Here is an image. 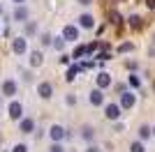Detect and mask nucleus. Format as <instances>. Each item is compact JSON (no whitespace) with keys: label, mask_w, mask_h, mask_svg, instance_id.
Masks as SVG:
<instances>
[{"label":"nucleus","mask_w":155,"mask_h":152,"mask_svg":"<svg viewBox=\"0 0 155 152\" xmlns=\"http://www.w3.org/2000/svg\"><path fill=\"white\" fill-rule=\"evenodd\" d=\"M120 115H123V106L116 104V101H111V104H104V118L111 122H118L120 120Z\"/></svg>","instance_id":"obj_1"},{"label":"nucleus","mask_w":155,"mask_h":152,"mask_svg":"<svg viewBox=\"0 0 155 152\" xmlns=\"http://www.w3.org/2000/svg\"><path fill=\"white\" fill-rule=\"evenodd\" d=\"M49 136H51L53 143H63V141L67 138V129H65L63 125H53L51 129H49Z\"/></svg>","instance_id":"obj_2"},{"label":"nucleus","mask_w":155,"mask_h":152,"mask_svg":"<svg viewBox=\"0 0 155 152\" xmlns=\"http://www.w3.org/2000/svg\"><path fill=\"white\" fill-rule=\"evenodd\" d=\"M118 104L123 106V111H130V108H134V104H137V95L134 92H123V95L118 97Z\"/></svg>","instance_id":"obj_3"},{"label":"nucleus","mask_w":155,"mask_h":152,"mask_svg":"<svg viewBox=\"0 0 155 152\" xmlns=\"http://www.w3.org/2000/svg\"><path fill=\"white\" fill-rule=\"evenodd\" d=\"M88 101H91V106H104V90L93 88L88 95Z\"/></svg>","instance_id":"obj_4"},{"label":"nucleus","mask_w":155,"mask_h":152,"mask_svg":"<svg viewBox=\"0 0 155 152\" xmlns=\"http://www.w3.org/2000/svg\"><path fill=\"white\" fill-rule=\"evenodd\" d=\"M12 51L16 53V55H23L28 51V39L26 37H14V42H12Z\"/></svg>","instance_id":"obj_5"},{"label":"nucleus","mask_w":155,"mask_h":152,"mask_svg":"<svg viewBox=\"0 0 155 152\" xmlns=\"http://www.w3.org/2000/svg\"><path fill=\"white\" fill-rule=\"evenodd\" d=\"M109 85H111V76L107 74V71H97V76H95V88L107 90Z\"/></svg>","instance_id":"obj_6"},{"label":"nucleus","mask_w":155,"mask_h":152,"mask_svg":"<svg viewBox=\"0 0 155 152\" xmlns=\"http://www.w3.org/2000/svg\"><path fill=\"white\" fill-rule=\"evenodd\" d=\"M37 95L42 97V99H51V97H53V85L49 81H42L37 85Z\"/></svg>","instance_id":"obj_7"},{"label":"nucleus","mask_w":155,"mask_h":152,"mask_svg":"<svg viewBox=\"0 0 155 152\" xmlns=\"http://www.w3.org/2000/svg\"><path fill=\"white\" fill-rule=\"evenodd\" d=\"M12 19L16 21V23H28V7L26 5H16V9H14Z\"/></svg>","instance_id":"obj_8"},{"label":"nucleus","mask_w":155,"mask_h":152,"mask_svg":"<svg viewBox=\"0 0 155 152\" xmlns=\"http://www.w3.org/2000/svg\"><path fill=\"white\" fill-rule=\"evenodd\" d=\"M7 111H9V118H12V120H21V118H23V104H21V101H12Z\"/></svg>","instance_id":"obj_9"},{"label":"nucleus","mask_w":155,"mask_h":152,"mask_svg":"<svg viewBox=\"0 0 155 152\" xmlns=\"http://www.w3.org/2000/svg\"><path fill=\"white\" fill-rule=\"evenodd\" d=\"M63 37H65V42H79V28L77 25H65Z\"/></svg>","instance_id":"obj_10"},{"label":"nucleus","mask_w":155,"mask_h":152,"mask_svg":"<svg viewBox=\"0 0 155 152\" xmlns=\"http://www.w3.org/2000/svg\"><path fill=\"white\" fill-rule=\"evenodd\" d=\"M0 90H2V95H5V97H14V95H16V81H14V78H5Z\"/></svg>","instance_id":"obj_11"},{"label":"nucleus","mask_w":155,"mask_h":152,"mask_svg":"<svg viewBox=\"0 0 155 152\" xmlns=\"http://www.w3.org/2000/svg\"><path fill=\"white\" fill-rule=\"evenodd\" d=\"M19 131L32 134V131H35V120H32V118H21V120H19Z\"/></svg>","instance_id":"obj_12"},{"label":"nucleus","mask_w":155,"mask_h":152,"mask_svg":"<svg viewBox=\"0 0 155 152\" xmlns=\"http://www.w3.org/2000/svg\"><path fill=\"white\" fill-rule=\"evenodd\" d=\"M79 28H86V30L95 28V16L93 14H81L79 16Z\"/></svg>","instance_id":"obj_13"},{"label":"nucleus","mask_w":155,"mask_h":152,"mask_svg":"<svg viewBox=\"0 0 155 152\" xmlns=\"http://www.w3.org/2000/svg\"><path fill=\"white\" fill-rule=\"evenodd\" d=\"M81 138L88 141V143H93V141H95V127L84 125V127H81Z\"/></svg>","instance_id":"obj_14"},{"label":"nucleus","mask_w":155,"mask_h":152,"mask_svg":"<svg viewBox=\"0 0 155 152\" xmlns=\"http://www.w3.org/2000/svg\"><path fill=\"white\" fill-rule=\"evenodd\" d=\"M42 62H44L42 51H32L30 53V67H42Z\"/></svg>","instance_id":"obj_15"},{"label":"nucleus","mask_w":155,"mask_h":152,"mask_svg":"<svg viewBox=\"0 0 155 152\" xmlns=\"http://www.w3.org/2000/svg\"><path fill=\"white\" fill-rule=\"evenodd\" d=\"M81 69H84V67H81V65H77V62H74V65H70V69H67L65 78H67V81H74V78H77V74H79Z\"/></svg>","instance_id":"obj_16"},{"label":"nucleus","mask_w":155,"mask_h":152,"mask_svg":"<svg viewBox=\"0 0 155 152\" xmlns=\"http://www.w3.org/2000/svg\"><path fill=\"white\" fill-rule=\"evenodd\" d=\"M127 23H130V28H132V30H139V28L143 25V19L139 16V14H132V16L127 19Z\"/></svg>","instance_id":"obj_17"},{"label":"nucleus","mask_w":155,"mask_h":152,"mask_svg":"<svg viewBox=\"0 0 155 152\" xmlns=\"http://www.w3.org/2000/svg\"><path fill=\"white\" fill-rule=\"evenodd\" d=\"M150 136H153V127H148V125L139 127V141H148Z\"/></svg>","instance_id":"obj_18"},{"label":"nucleus","mask_w":155,"mask_h":152,"mask_svg":"<svg viewBox=\"0 0 155 152\" xmlns=\"http://www.w3.org/2000/svg\"><path fill=\"white\" fill-rule=\"evenodd\" d=\"M86 53H88V46H81V44H79L77 49L72 51V58H74V60H81V58H84Z\"/></svg>","instance_id":"obj_19"},{"label":"nucleus","mask_w":155,"mask_h":152,"mask_svg":"<svg viewBox=\"0 0 155 152\" xmlns=\"http://www.w3.org/2000/svg\"><path fill=\"white\" fill-rule=\"evenodd\" d=\"M127 83H130V88H134V90H139V85H141V78H139V76H137L134 71H132V74L127 76Z\"/></svg>","instance_id":"obj_20"},{"label":"nucleus","mask_w":155,"mask_h":152,"mask_svg":"<svg viewBox=\"0 0 155 152\" xmlns=\"http://www.w3.org/2000/svg\"><path fill=\"white\" fill-rule=\"evenodd\" d=\"M130 152H146L143 141H132V143H130Z\"/></svg>","instance_id":"obj_21"},{"label":"nucleus","mask_w":155,"mask_h":152,"mask_svg":"<svg viewBox=\"0 0 155 152\" xmlns=\"http://www.w3.org/2000/svg\"><path fill=\"white\" fill-rule=\"evenodd\" d=\"M116 51L120 53V55H123V53H130V51H134V42H123Z\"/></svg>","instance_id":"obj_22"},{"label":"nucleus","mask_w":155,"mask_h":152,"mask_svg":"<svg viewBox=\"0 0 155 152\" xmlns=\"http://www.w3.org/2000/svg\"><path fill=\"white\" fill-rule=\"evenodd\" d=\"M109 23L111 25H120V23H123V16H120L118 12H111L109 14Z\"/></svg>","instance_id":"obj_23"},{"label":"nucleus","mask_w":155,"mask_h":152,"mask_svg":"<svg viewBox=\"0 0 155 152\" xmlns=\"http://www.w3.org/2000/svg\"><path fill=\"white\" fill-rule=\"evenodd\" d=\"M65 44H67V42H65V37H63V35H60V37H56V39H53V49H56V51H63L65 49Z\"/></svg>","instance_id":"obj_24"},{"label":"nucleus","mask_w":155,"mask_h":152,"mask_svg":"<svg viewBox=\"0 0 155 152\" xmlns=\"http://www.w3.org/2000/svg\"><path fill=\"white\" fill-rule=\"evenodd\" d=\"M39 42H42V46H51V44H53V37L49 35V32H42V37H39Z\"/></svg>","instance_id":"obj_25"},{"label":"nucleus","mask_w":155,"mask_h":152,"mask_svg":"<svg viewBox=\"0 0 155 152\" xmlns=\"http://www.w3.org/2000/svg\"><path fill=\"white\" fill-rule=\"evenodd\" d=\"M35 32H37V25L32 23V21H28L26 23V35H35Z\"/></svg>","instance_id":"obj_26"},{"label":"nucleus","mask_w":155,"mask_h":152,"mask_svg":"<svg viewBox=\"0 0 155 152\" xmlns=\"http://www.w3.org/2000/svg\"><path fill=\"white\" fill-rule=\"evenodd\" d=\"M12 152H28V145L26 143H16V145L12 147Z\"/></svg>","instance_id":"obj_27"},{"label":"nucleus","mask_w":155,"mask_h":152,"mask_svg":"<svg viewBox=\"0 0 155 152\" xmlns=\"http://www.w3.org/2000/svg\"><path fill=\"white\" fill-rule=\"evenodd\" d=\"M49 152H65V147H63V143H53V145L49 147Z\"/></svg>","instance_id":"obj_28"},{"label":"nucleus","mask_w":155,"mask_h":152,"mask_svg":"<svg viewBox=\"0 0 155 152\" xmlns=\"http://www.w3.org/2000/svg\"><path fill=\"white\" fill-rule=\"evenodd\" d=\"M125 67H127L130 71H137V69H139V65H137L134 60H127V62H125Z\"/></svg>","instance_id":"obj_29"},{"label":"nucleus","mask_w":155,"mask_h":152,"mask_svg":"<svg viewBox=\"0 0 155 152\" xmlns=\"http://www.w3.org/2000/svg\"><path fill=\"white\" fill-rule=\"evenodd\" d=\"M65 101H67V106H74V104H77V97H74V95H67V97H65Z\"/></svg>","instance_id":"obj_30"},{"label":"nucleus","mask_w":155,"mask_h":152,"mask_svg":"<svg viewBox=\"0 0 155 152\" xmlns=\"http://www.w3.org/2000/svg\"><path fill=\"white\" fill-rule=\"evenodd\" d=\"M116 92H118V97H120L123 92H127V88H125L123 83H118V85H116Z\"/></svg>","instance_id":"obj_31"},{"label":"nucleus","mask_w":155,"mask_h":152,"mask_svg":"<svg viewBox=\"0 0 155 152\" xmlns=\"http://www.w3.org/2000/svg\"><path fill=\"white\" fill-rule=\"evenodd\" d=\"M100 49V42H93V44H88V53H93V51Z\"/></svg>","instance_id":"obj_32"},{"label":"nucleus","mask_w":155,"mask_h":152,"mask_svg":"<svg viewBox=\"0 0 155 152\" xmlns=\"http://www.w3.org/2000/svg\"><path fill=\"white\" fill-rule=\"evenodd\" d=\"M109 53H107V51H102V53H100V55H97V60H102V62H104V60H109Z\"/></svg>","instance_id":"obj_33"},{"label":"nucleus","mask_w":155,"mask_h":152,"mask_svg":"<svg viewBox=\"0 0 155 152\" xmlns=\"http://www.w3.org/2000/svg\"><path fill=\"white\" fill-rule=\"evenodd\" d=\"M72 55H60V65H70Z\"/></svg>","instance_id":"obj_34"},{"label":"nucleus","mask_w":155,"mask_h":152,"mask_svg":"<svg viewBox=\"0 0 155 152\" xmlns=\"http://www.w3.org/2000/svg\"><path fill=\"white\" fill-rule=\"evenodd\" d=\"M86 152H102V150H100V147H97V145H93V143H91V145L86 147Z\"/></svg>","instance_id":"obj_35"},{"label":"nucleus","mask_w":155,"mask_h":152,"mask_svg":"<svg viewBox=\"0 0 155 152\" xmlns=\"http://www.w3.org/2000/svg\"><path fill=\"white\" fill-rule=\"evenodd\" d=\"M146 7H148V9H155V0H146Z\"/></svg>","instance_id":"obj_36"},{"label":"nucleus","mask_w":155,"mask_h":152,"mask_svg":"<svg viewBox=\"0 0 155 152\" xmlns=\"http://www.w3.org/2000/svg\"><path fill=\"white\" fill-rule=\"evenodd\" d=\"M77 2H79V5H84V7H86V5H91L93 0H77Z\"/></svg>","instance_id":"obj_37"},{"label":"nucleus","mask_w":155,"mask_h":152,"mask_svg":"<svg viewBox=\"0 0 155 152\" xmlns=\"http://www.w3.org/2000/svg\"><path fill=\"white\" fill-rule=\"evenodd\" d=\"M14 2H16V5H23V2H26V0H14Z\"/></svg>","instance_id":"obj_38"},{"label":"nucleus","mask_w":155,"mask_h":152,"mask_svg":"<svg viewBox=\"0 0 155 152\" xmlns=\"http://www.w3.org/2000/svg\"><path fill=\"white\" fill-rule=\"evenodd\" d=\"M0 14H2V5H0Z\"/></svg>","instance_id":"obj_39"},{"label":"nucleus","mask_w":155,"mask_h":152,"mask_svg":"<svg viewBox=\"0 0 155 152\" xmlns=\"http://www.w3.org/2000/svg\"><path fill=\"white\" fill-rule=\"evenodd\" d=\"M153 136H155V127H153Z\"/></svg>","instance_id":"obj_40"},{"label":"nucleus","mask_w":155,"mask_h":152,"mask_svg":"<svg viewBox=\"0 0 155 152\" xmlns=\"http://www.w3.org/2000/svg\"><path fill=\"white\" fill-rule=\"evenodd\" d=\"M153 44H155V35H153Z\"/></svg>","instance_id":"obj_41"},{"label":"nucleus","mask_w":155,"mask_h":152,"mask_svg":"<svg viewBox=\"0 0 155 152\" xmlns=\"http://www.w3.org/2000/svg\"><path fill=\"white\" fill-rule=\"evenodd\" d=\"M153 90H155V81H153Z\"/></svg>","instance_id":"obj_42"}]
</instances>
